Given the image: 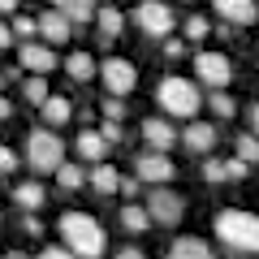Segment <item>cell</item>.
I'll use <instances>...</instances> for the list:
<instances>
[{
	"label": "cell",
	"instance_id": "obj_18",
	"mask_svg": "<svg viewBox=\"0 0 259 259\" xmlns=\"http://www.w3.org/2000/svg\"><path fill=\"white\" fill-rule=\"evenodd\" d=\"M95 69H100V65H95L91 52H69V56H65V74L74 78V82H91Z\"/></svg>",
	"mask_w": 259,
	"mask_h": 259
},
{
	"label": "cell",
	"instance_id": "obj_27",
	"mask_svg": "<svg viewBox=\"0 0 259 259\" xmlns=\"http://www.w3.org/2000/svg\"><path fill=\"white\" fill-rule=\"evenodd\" d=\"M48 95H52V91H48V82H44V74H35V78H26V87H22V100H26V104H44Z\"/></svg>",
	"mask_w": 259,
	"mask_h": 259
},
{
	"label": "cell",
	"instance_id": "obj_14",
	"mask_svg": "<svg viewBox=\"0 0 259 259\" xmlns=\"http://www.w3.org/2000/svg\"><path fill=\"white\" fill-rule=\"evenodd\" d=\"M143 139H147L151 151H168L177 143V134H173V125H168L164 117H147L143 121Z\"/></svg>",
	"mask_w": 259,
	"mask_h": 259
},
{
	"label": "cell",
	"instance_id": "obj_13",
	"mask_svg": "<svg viewBox=\"0 0 259 259\" xmlns=\"http://www.w3.org/2000/svg\"><path fill=\"white\" fill-rule=\"evenodd\" d=\"M203 177L207 182H242L246 177V160H203Z\"/></svg>",
	"mask_w": 259,
	"mask_h": 259
},
{
	"label": "cell",
	"instance_id": "obj_41",
	"mask_svg": "<svg viewBox=\"0 0 259 259\" xmlns=\"http://www.w3.org/2000/svg\"><path fill=\"white\" fill-rule=\"evenodd\" d=\"M0 13H18V0H0Z\"/></svg>",
	"mask_w": 259,
	"mask_h": 259
},
{
	"label": "cell",
	"instance_id": "obj_1",
	"mask_svg": "<svg viewBox=\"0 0 259 259\" xmlns=\"http://www.w3.org/2000/svg\"><path fill=\"white\" fill-rule=\"evenodd\" d=\"M61 238L69 242V255H78V259H100L104 246H108L100 221L87 216V212H65L61 216Z\"/></svg>",
	"mask_w": 259,
	"mask_h": 259
},
{
	"label": "cell",
	"instance_id": "obj_11",
	"mask_svg": "<svg viewBox=\"0 0 259 259\" xmlns=\"http://www.w3.org/2000/svg\"><path fill=\"white\" fill-rule=\"evenodd\" d=\"M18 61L22 69H35V74H48V69H56V52L44 44H22L18 48Z\"/></svg>",
	"mask_w": 259,
	"mask_h": 259
},
{
	"label": "cell",
	"instance_id": "obj_17",
	"mask_svg": "<svg viewBox=\"0 0 259 259\" xmlns=\"http://www.w3.org/2000/svg\"><path fill=\"white\" fill-rule=\"evenodd\" d=\"M74 151H78V156L87 160V164H95V160H104V151H108V143L100 139V130H82V134L74 139Z\"/></svg>",
	"mask_w": 259,
	"mask_h": 259
},
{
	"label": "cell",
	"instance_id": "obj_35",
	"mask_svg": "<svg viewBox=\"0 0 259 259\" xmlns=\"http://www.w3.org/2000/svg\"><path fill=\"white\" fill-rule=\"evenodd\" d=\"M13 35H35V18H18L13 22Z\"/></svg>",
	"mask_w": 259,
	"mask_h": 259
},
{
	"label": "cell",
	"instance_id": "obj_29",
	"mask_svg": "<svg viewBox=\"0 0 259 259\" xmlns=\"http://www.w3.org/2000/svg\"><path fill=\"white\" fill-rule=\"evenodd\" d=\"M100 139L108 143V147H117V143H125V134H121V121H104V125H100Z\"/></svg>",
	"mask_w": 259,
	"mask_h": 259
},
{
	"label": "cell",
	"instance_id": "obj_16",
	"mask_svg": "<svg viewBox=\"0 0 259 259\" xmlns=\"http://www.w3.org/2000/svg\"><path fill=\"white\" fill-rule=\"evenodd\" d=\"M39 112H44V125H48V130H61L65 121L74 117V104L65 100V95H48V100L39 104Z\"/></svg>",
	"mask_w": 259,
	"mask_h": 259
},
{
	"label": "cell",
	"instance_id": "obj_9",
	"mask_svg": "<svg viewBox=\"0 0 259 259\" xmlns=\"http://www.w3.org/2000/svg\"><path fill=\"white\" fill-rule=\"evenodd\" d=\"M194 74H199V82H207V87H229L233 61L225 52H199L194 56Z\"/></svg>",
	"mask_w": 259,
	"mask_h": 259
},
{
	"label": "cell",
	"instance_id": "obj_12",
	"mask_svg": "<svg viewBox=\"0 0 259 259\" xmlns=\"http://www.w3.org/2000/svg\"><path fill=\"white\" fill-rule=\"evenodd\" d=\"M212 9L221 13L225 22H233V26H250L255 22V0H212Z\"/></svg>",
	"mask_w": 259,
	"mask_h": 259
},
{
	"label": "cell",
	"instance_id": "obj_2",
	"mask_svg": "<svg viewBox=\"0 0 259 259\" xmlns=\"http://www.w3.org/2000/svg\"><path fill=\"white\" fill-rule=\"evenodd\" d=\"M216 238L225 242V246L242 250V255H259V216L250 212H221L216 216Z\"/></svg>",
	"mask_w": 259,
	"mask_h": 259
},
{
	"label": "cell",
	"instance_id": "obj_3",
	"mask_svg": "<svg viewBox=\"0 0 259 259\" xmlns=\"http://www.w3.org/2000/svg\"><path fill=\"white\" fill-rule=\"evenodd\" d=\"M156 104L168 112V117H186L190 121L194 112L203 108V95H199V87H194L190 78H164V82L156 87Z\"/></svg>",
	"mask_w": 259,
	"mask_h": 259
},
{
	"label": "cell",
	"instance_id": "obj_19",
	"mask_svg": "<svg viewBox=\"0 0 259 259\" xmlns=\"http://www.w3.org/2000/svg\"><path fill=\"white\" fill-rule=\"evenodd\" d=\"M44 199H48V190H44L39 182H18V186H13V203L26 207V212H39Z\"/></svg>",
	"mask_w": 259,
	"mask_h": 259
},
{
	"label": "cell",
	"instance_id": "obj_20",
	"mask_svg": "<svg viewBox=\"0 0 259 259\" xmlns=\"http://www.w3.org/2000/svg\"><path fill=\"white\" fill-rule=\"evenodd\" d=\"M95 26H100V39H117L121 26H125V18H121L117 5H104V9H95Z\"/></svg>",
	"mask_w": 259,
	"mask_h": 259
},
{
	"label": "cell",
	"instance_id": "obj_6",
	"mask_svg": "<svg viewBox=\"0 0 259 259\" xmlns=\"http://www.w3.org/2000/svg\"><path fill=\"white\" fill-rule=\"evenodd\" d=\"M95 74L104 78L108 95H117V100H125V95L134 91V82H139V69H134V61H125V56H108Z\"/></svg>",
	"mask_w": 259,
	"mask_h": 259
},
{
	"label": "cell",
	"instance_id": "obj_22",
	"mask_svg": "<svg viewBox=\"0 0 259 259\" xmlns=\"http://www.w3.org/2000/svg\"><path fill=\"white\" fill-rule=\"evenodd\" d=\"M52 9H61L69 22H91L95 18V0H48Z\"/></svg>",
	"mask_w": 259,
	"mask_h": 259
},
{
	"label": "cell",
	"instance_id": "obj_4",
	"mask_svg": "<svg viewBox=\"0 0 259 259\" xmlns=\"http://www.w3.org/2000/svg\"><path fill=\"white\" fill-rule=\"evenodd\" d=\"M26 160H30L35 173H56V164L65 160V143L56 139V130H48V125L30 130L26 134Z\"/></svg>",
	"mask_w": 259,
	"mask_h": 259
},
{
	"label": "cell",
	"instance_id": "obj_37",
	"mask_svg": "<svg viewBox=\"0 0 259 259\" xmlns=\"http://www.w3.org/2000/svg\"><path fill=\"white\" fill-rule=\"evenodd\" d=\"M39 259H78V255H69V250H61V246H48Z\"/></svg>",
	"mask_w": 259,
	"mask_h": 259
},
{
	"label": "cell",
	"instance_id": "obj_38",
	"mask_svg": "<svg viewBox=\"0 0 259 259\" xmlns=\"http://www.w3.org/2000/svg\"><path fill=\"white\" fill-rule=\"evenodd\" d=\"M9 44H13V30L5 26V22H0V52H5V48H9Z\"/></svg>",
	"mask_w": 259,
	"mask_h": 259
},
{
	"label": "cell",
	"instance_id": "obj_7",
	"mask_svg": "<svg viewBox=\"0 0 259 259\" xmlns=\"http://www.w3.org/2000/svg\"><path fill=\"white\" fill-rule=\"evenodd\" d=\"M147 216H151V225H177L182 221V212H186V203H182V194L177 190H168V186H151V194H147Z\"/></svg>",
	"mask_w": 259,
	"mask_h": 259
},
{
	"label": "cell",
	"instance_id": "obj_8",
	"mask_svg": "<svg viewBox=\"0 0 259 259\" xmlns=\"http://www.w3.org/2000/svg\"><path fill=\"white\" fill-rule=\"evenodd\" d=\"M134 177L147 182V186H164V182L177 177V168H173V160H168V151H143V156L134 160Z\"/></svg>",
	"mask_w": 259,
	"mask_h": 259
},
{
	"label": "cell",
	"instance_id": "obj_26",
	"mask_svg": "<svg viewBox=\"0 0 259 259\" xmlns=\"http://www.w3.org/2000/svg\"><path fill=\"white\" fill-rule=\"evenodd\" d=\"M56 182H61V190H82L87 173L78 164H69V160H61V164H56Z\"/></svg>",
	"mask_w": 259,
	"mask_h": 259
},
{
	"label": "cell",
	"instance_id": "obj_30",
	"mask_svg": "<svg viewBox=\"0 0 259 259\" xmlns=\"http://www.w3.org/2000/svg\"><path fill=\"white\" fill-rule=\"evenodd\" d=\"M207 30H212L207 18H186V39H190V44L194 39H207Z\"/></svg>",
	"mask_w": 259,
	"mask_h": 259
},
{
	"label": "cell",
	"instance_id": "obj_40",
	"mask_svg": "<svg viewBox=\"0 0 259 259\" xmlns=\"http://www.w3.org/2000/svg\"><path fill=\"white\" fill-rule=\"evenodd\" d=\"M250 130H255V139H259V104L250 108Z\"/></svg>",
	"mask_w": 259,
	"mask_h": 259
},
{
	"label": "cell",
	"instance_id": "obj_32",
	"mask_svg": "<svg viewBox=\"0 0 259 259\" xmlns=\"http://www.w3.org/2000/svg\"><path fill=\"white\" fill-rule=\"evenodd\" d=\"M13 168H18V156L9 147H0V173H13Z\"/></svg>",
	"mask_w": 259,
	"mask_h": 259
},
{
	"label": "cell",
	"instance_id": "obj_43",
	"mask_svg": "<svg viewBox=\"0 0 259 259\" xmlns=\"http://www.w3.org/2000/svg\"><path fill=\"white\" fill-rule=\"evenodd\" d=\"M5 259H26V255H22V250H9V255H5Z\"/></svg>",
	"mask_w": 259,
	"mask_h": 259
},
{
	"label": "cell",
	"instance_id": "obj_28",
	"mask_svg": "<svg viewBox=\"0 0 259 259\" xmlns=\"http://www.w3.org/2000/svg\"><path fill=\"white\" fill-rule=\"evenodd\" d=\"M238 160L259 164V139H255V134H238Z\"/></svg>",
	"mask_w": 259,
	"mask_h": 259
},
{
	"label": "cell",
	"instance_id": "obj_34",
	"mask_svg": "<svg viewBox=\"0 0 259 259\" xmlns=\"http://www.w3.org/2000/svg\"><path fill=\"white\" fill-rule=\"evenodd\" d=\"M22 229H26V233H30V238H39V233H44V221H39V216H35V212H30V216H26V221H22Z\"/></svg>",
	"mask_w": 259,
	"mask_h": 259
},
{
	"label": "cell",
	"instance_id": "obj_5",
	"mask_svg": "<svg viewBox=\"0 0 259 259\" xmlns=\"http://www.w3.org/2000/svg\"><path fill=\"white\" fill-rule=\"evenodd\" d=\"M134 22H139V30L143 35H151V39H168L173 35V9H168L164 0H143L139 9H134Z\"/></svg>",
	"mask_w": 259,
	"mask_h": 259
},
{
	"label": "cell",
	"instance_id": "obj_36",
	"mask_svg": "<svg viewBox=\"0 0 259 259\" xmlns=\"http://www.w3.org/2000/svg\"><path fill=\"white\" fill-rule=\"evenodd\" d=\"M182 52H186V44H182V39H168V44H164V56H173V61H177Z\"/></svg>",
	"mask_w": 259,
	"mask_h": 259
},
{
	"label": "cell",
	"instance_id": "obj_15",
	"mask_svg": "<svg viewBox=\"0 0 259 259\" xmlns=\"http://www.w3.org/2000/svg\"><path fill=\"white\" fill-rule=\"evenodd\" d=\"M182 143H186V151H194V156H207V151L216 147V130L203 125V121H190L186 134H182Z\"/></svg>",
	"mask_w": 259,
	"mask_h": 259
},
{
	"label": "cell",
	"instance_id": "obj_31",
	"mask_svg": "<svg viewBox=\"0 0 259 259\" xmlns=\"http://www.w3.org/2000/svg\"><path fill=\"white\" fill-rule=\"evenodd\" d=\"M104 117L108 121H125V104H121L117 95H108V100H104Z\"/></svg>",
	"mask_w": 259,
	"mask_h": 259
},
{
	"label": "cell",
	"instance_id": "obj_25",
	"mask_svg": "<svg viewBox=\"0 0 259 259\" xmlns=\"http://www.w3.org/2000/svg\"><path fill=\"white\" fill-rule=\"evenodd\" d=\"M203 104H207V108H212V112H216L221 121H229L233 112H238V100H233V95L225 91V87H212V95H207Z\"/></svg>",
	"mask_w": 259,
	"mask_h": 259
},
{
	"label": "cell",
	"instance_id": "obj_23",
	"mask_svg": "<svg viewBox=\"0 0 259 259\" xmlns=\"http://www.w3.org/2000/svg\"><path fill=\"white\" fill-rule=\"evenodd\" d=\"M121 229H130V233H147V229H151L147 207H143V203H125V207H121Z\"/></svg>",
	"mask_w": 259,
	"mask_h": 259
},
{
	"label": "cell",
	"instance_id": "obj_21",
	"mask_svg": "<svg viewBox=\"0 0 259 259\" xmlns=\"http://www.w3.org/2000/svg\"><path fill=\"white\" fill-rule=\"evenodd\" d=\"M168 259H216V255L207 250V242H199V238H177L173 246H168Z\"/></svg>",
	"mask_w": 259,
	"mask_h": 259
},
{
	"label": "cell",
	"instance_id": "obj_10",
	"mask_svg": "<svg viewBox=\"0 0 259 259\" xmlns=\"http://www.w3.org/2000/svg\"><path fill=\"white\" fill-rule=\"evenodd\" d=\"M69 30H74V22L65 18L61 9H48L44 18H35V35H44L52 48H56V44H65V39H69Z\"/></svg>",
	"mask_w": 259,
	"mask_h": 259
},
{
	"label": "cell",
	"instance_id": "obj_39",
	"mask_svg": "<svg viewBox=\"0 0 259 259\" xmlns=\"http://www.w3.org/2000/svg\"><path fill=\"white\" fill-rule=\"evenodd\" d=\"M9 117H13V104L5 100V95H0V121H9Z\"/></svg>",
	"mask_w": 259,
	"mask_h": 259
},
{
	"label": "cell",
	"instance_id": "obj_24",
	"mask_svg": "<svg viewBox=\"0 0 259 259\" xmlns=\"http://www.w3.org/2000/svg\"><path fill=\"white\" fill-rule=\"evenodd\" d=\"M117 182H121V168L95 160V173H91V186H95V190H100V194H117Z\"/></svg>",
	"mask_w": 259,
	"mask_h": 259
},
{
	"label": "cell",
	"instance_id": "obj_33",
	"mask_svg": "<svg viewBox=\"0 0 259 259\" xmlns=\"http://www.w3.org/2000/svg\"><path fill=\"white\" fill-rule=\"evenodd\" d=\"M117 190L125 194V199H134V194H139V177H121V182H117Z\"/></svg>",
	"mask_w": 259,
	"mask_h": 259
},
{
	"label": "cell",
	"instance_id": "obj_42",
	"mask_svg": "<svg viewBox=\"0 0 259 259\" xmlns=\"http://www.w3.org/2000/svg\"><path fill=\"white\" fill-rule=\"evenodd\" d=\"M117 259H147V255H143V250H121Z\"/></svg>",
	"mask_w": 259,
	"mask_h": 259
}]
</instances>
